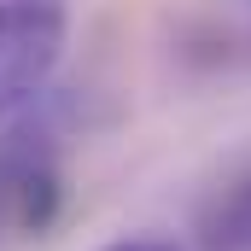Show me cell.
<instances>
[{"mask_svg": "<svg viewBox=\"0 0 251 251\" xmlns=\"http://www.w3.org/2000/svg\"><path fill=\"white\" fill-rule=\"evenodd\" d=\"M100 251H181L170 240H117V246H100Z\"/></svg>", "mask_w": 251, "mask_h": 251, "instance_id": "4", "label": "cell"}, {"mask_svg": "<svg viewBox=\"0 0 251 251\" xmlns=\"http://www.w3.org/2000/svg\"><path fill=\"white\" fill-rule=\"evenodd\" d=\"M64 0H0V123L24 111L64 59Z\"/></svg>", "mask_w": 251, "mask_h": 251, "instance_id": "1", "label": "cell"}, {"mask_svg": "<svg viewBox=\"0 0 251 251\" xmlns=\"http://www.w3.org/2000/svg\"><path fill=\"white\" fill-rule=\"evenodd\" d=\"M12 199H18V222H24V228H47L53 210H59V176H53L47 164H18Z\"/></svg>", "mask_w": 251, "mask_h": 251, "instance_id": "2", "label": "cell"}, {"mask_svg": "<svg viewBox=\"0 0 251 251\" xmlns=\"http://www.w3.org/2000/svg\"><path fill=\"white\" fill-rule=\"evenodd\" d=\"M204 228H210V246H222V251H251V181H240V187L222 193L216 210L204 216Z\"/></svg>", "mask_w": 251, "mask_h": 251, "instance_id": "3", "label": "cell"}]
</instances>
